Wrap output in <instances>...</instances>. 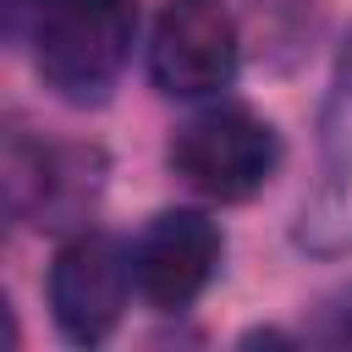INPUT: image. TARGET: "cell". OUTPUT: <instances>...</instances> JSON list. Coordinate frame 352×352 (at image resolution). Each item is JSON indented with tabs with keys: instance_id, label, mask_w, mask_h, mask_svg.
<instances>
[{
	"instance_id": "obj_1",
	"label": "cell",
	"mask_w": 352,
	"mask_h": 352,
	"mask_svg": "<svg viewBox=\"0 0 352 352\" xmlns=\"http://www.w3.org/2000/svg\"><path fill=\"white\" fill-rule=\"evenodd\" d=\"M138 38V0H44L28 44L38 82L66 104H104Z\"/></svg>"
},
{
	"instance_id": "obj_6",
	"label": "cell",
	"mask_w": 352,
	"mask_h": 352,
	"mask_svg": "<svg viewBox=\"0 0 352 352\" xmlns=\"http://www.w3.org/2000/svg\"><path fill=\"white\" fill-rule=\"evenodd\" d=\"M297 242L319 258L352 253V28L336 50L330 94L319 110V170L297 214Z\"/></svg>"
},
{
	"instance_id": "obj_3",
	"label": "cell",
	"mask_w": 352,
	"mask_h": 352,
	"mask_svg": "<svg viewBox=\"0 0 352 352\" xmlns=\"http://www.w3.org/2000/svg\"><path fill=\"white\" fill-rule=\"evenodd\" d=\"M132 292V253L110 231H77L60 242L50 264V319L72 346H99L121 324Z\"/></svg>"
},
{
	"instance_id": "obj_7",
	"label": "cell",
	"mask_w": 352,
	"mask_h": 352,
	"mask_svg": "<svg viewBox=\"0 0 352 352\" xmlns=\"http://www.w3.org/2000/svg\"><path fill=\"white\" fill-rule=\"evenodd\" d=\"M220 253H226V236L209 214L160 209L143 226V236L132 242V280H138L143 302L176 314V308H192L204 297V286L220 270Z\"/></svg>"
},
{
	"instance_id": "obj_2",
	"label": "cell",
	"mask_w": 352,
	"mask_h": 352,
	"mask_svg": "<svg viewBox=\"0 0 352 352\" xmlns=\"http://www.w3.org/2000/svg\"><path fill=\"white\" fill-rule=\"evenodd\" d=\"M280 165V138L248 104H209L170 138V170L209 204L253 198Z\"/></svg>"
},
{
	"instance_id": "obj_5",
	"label": "cell",
	"mask_w": 352,
	"mask_h": 352,
	"mask_svg": "<svg viewBox=\"0 0 352 352\" xmlns=\"http://www.w3.org/2000/svg\"><path fill=\"white\" fill-rule=\"evenodd\" d=\"M6 209L33 226H77L82 209H94L104 187V154L82 143H33L22 132H6Z\"/></svg>"
},
{
	"instance_id": "obj_8",
	"label": "cell",
	"mask_w": 352,
	"mask_h": 352,
	"mask_svg": "<svg viewBox=\"0 0 352 352\" xmlns=\"http://www.w3.org/2000/svg\"><path fill=\"white\" fill-rule=\"evenodd\" d=\"M324 308V324H319V336L324 341H352V286L346 292H336L330 302H319Z\"/></svg>"
},
{
	"instance_id": "obj_9",
	"label": "cell",
	"mask_w": 352,
	"mask_h": 352,
	"mask_svg": "<svg viewBox=\"0 0 352 352\" xmlns=\"http://www.w3.org/2000/svg\"><path fill=\"white\" fill-rule=\"evenodd\" d=\"M38 6H44V0H6V38H11V44H16V38H28V28H33Z\"/></svg>"
},
{
	"instance_id": "obj_4",
	"label": "cell",
	"mask_w": 352,
	"mask_h": 352,
	"mask_svg": "<svg viewBox=\"0 0 352 352\" xmlns=\"http://www.w3.org/2000/svg\"><path fill=\"white\" fill-rule=\"evenodd\" d=\"M242 60L236 22L220 0H165L148 33V77L170 99H209L231 88Z\"/></svg>"
}]
</instances>
